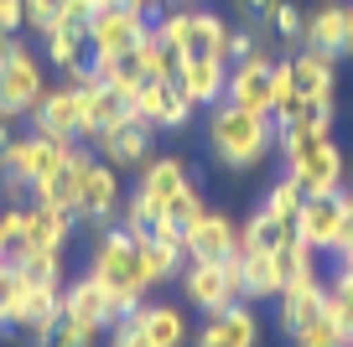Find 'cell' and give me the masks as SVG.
<instances>
[{
    "mask_svg": "<svg viewBox=\"0 0 353 347\" xmlns=\"http://www.w3.org/2000/svg\"><path fill=\"white\" fill-rule=\"evenodd\" d=\"M276 151L286 156V176L307 197L343 192V151L332 140L327 120H291L276 125Z\"/></svg>",
    "mask_w": 353,
    "mask_h": 347,
    "instance_id": "1",
    "label": "cell"
},
{
    "mask_svg": "<svg viewBox=\"0 0 353 347\" xmlns=\"http://www.w3.org/2000/svg\"><path fill=\"white\" fill-rule=\"evenodd\" d=\"M88 275L110 291L114 316H130L135 306L156 291L151 275H145V260H141V233H130V228H120V223L99 228L94 254H88Z\"/></svg>",
    "mask_w": 353,
    "mask_h": 347,
    "instance_id": "2",
    "label": "cell"
},
{
    "mask_svg": "<svg viewBox=\"0 0 353 347\" xmlns=\"http://www.w3.org/2000/svg\"><path fill=\"white\" fill-rule=\"evenodd\" d=\"M208 151L229 171H254L276 151V125L265 120V114H250V109L213 104L208 109Z\"/></svg>",
    "mask_w": 353,
    "mask_h": 347,
    "instance_id": "3",
    "label": "cell"
},
{
    "mask_svg": "<svg viewBox=\"0 0 353 347\" xmlns=\"http://www.w3.org/2000/svg\"><path fill=\"white\" fill-rule=\"evenodd\" d=\"M130 192L141 197V207L151 213V223L161 218V223L182 228L203 207V192H198V182H192V171H188L182 156H151V161L141 166V176H135Z\"/></svg>",
    "mask_w": 353,
    "mask_h": 347,
    "instance_id": "4",
    "label": "cell"
},
{
    "mask_svg": "<svg viewBox=\"0 0 353 347\" xmlns=\"http://www.w3.org/2000/svg\"><path fill=\"white\" fill-rule=\"evenodd\" d=\"M229 32L234 26L223 21L219 11H203V6H182V11L156 16V36L182 57H229Z\"/></svg>",
    "mask_w": 353,
    "mask_h": 347,
    "instance_id": "5",
    "label": "cell"
},
{
    "mask_svg": "<svg viewBox=\"0 0 353 347\" xmlns=\"http://www.w3.org/2000/svg\"><path fill=\"white\" fill-rule=\"evenodd\" d=\"M176 280H182L188 306H198L203 316L244 301V260L239 254H229V260H188Z\"/></svg>",
    "mask_w": 353,
    "mask_h": 347,
    "instance_id": "6",
    "label": "cell"
},
{
    "mask_svg": "<svg viewBox=\"0 0 353 347\" xmlns=\"http://www.w3.org/2000/svg\"><path fill=\"white\" fill-rule=\"evenodd\" d=\"M145 32H151V16H141L135 6L110 0V6H94V11H88L83 42H88V57H130Z\"/></svg>",
    "mask_w": 353,
    "mask_h": 347,
    "instance_id": "7",
    "label": "cell"
},
{
    "mask_svg": "<svg viewBox=\"0 0 353 347\" xmlns=\"http://www.w3.org/2000/svg\"><path fill=\"white\" fill-rule=\"evenodd\" d=\"M42 94V57L26 42H11V52L0 57V120H26Z\"/></svg>",
    "mask_w": 353,
    "mask_h": 347,
    "instance_id": "8",
    "label": "cell"
},
{
    "mask_svg": "<svg viewBox=\"0 0 353 347\" xmlns=\"http://www.w3.org/2000/svg\"><path fill=\"white\" fill-rule=\"evenodd\" d=\"M291 63V78H296V94H301V120H327L332 125V104H338V57L327 52H312L301 47Z\"/></svg>",
    "mask_w": 353,
    "mask_h": 347,
    "instance_id": "9",
    "label": "cell"
},
{
    "mask_svg": "<svg viewBox=\"0 0 353 347\" xmlns=\"http://www.w3.org/2000/svg\"><path fill=\"white\" fill-rule=\"evenodd\" d=\"M78 140H52V135H11V145L0 151V166L16 176V182H26V187H37V182H47V176L57 171V166L68 161V151H73Z\"/></svg>",
    "mask_w": 353,
    "mask_h": 347,
    "instance_id": "10",
    "label": "cell"
},
{
    "mask_svg": "<svg viewBox=\"0 0 353 347\" xmlns=\"http://www.w3.org/2000/svg\"><path fill=\"white\" fill-rule=\"evenodd\" d=\"M291 233H296L307 249H317V254H338L343 233H348V207H343V192L307 197V202L296 207V223H291Z\"/></svg>",
    "mask_w": 353,
    "mask_h": 347,
    "instance_id": "11",
    "label": "cell"
},
{
    "mask_svg": "<svg viewBox=\"0 0 353 347\" xmlns=\"http://www.w3.org/2000/svg\"><path fill=\"white\" fill-rule=\"evenodd\" d=\"M88 145H94V156H99V161H110L114 171H130V166L141 171V166L156 156V130H151L145 120H135V109H130V114H125L120 125L99 130Z\"/></svg>",
    "mask_w": 353,
    "mask_h": 347,
    "instance_id": "12",
    "label": "cell"
},
{
    "mask_svg": "<svg viewBox=\"0 0 353 347\" xmlns=\"http://www.w3.org/2000/svg\"><path fill=\"white\" fill-rule=\"evenodd\" d=\"M182 249H188V260H229V254H239V223L203 202L182 223Z\"/></svg>",
    "mask_w": 353,
    "mask_h": 347,
    "instance_id": "13",
    "label": "cell"
},
{
    "mask_svg": "<svg viewBox=\"0 0 353 347\" xmlns=\"http://www.w3.org/2000/svg\"><path fill=\"white\" fill-rule=\"evenodd\" d=\"M120 197H125L120 171H114L110 161H99V156H94V166H88L83 187H78V197H73V213H78V223L110 228L114 218H120Z\"/></svg>",
    "mask_w": 353,
    "mask_h": 347,
    "instance_id": "14",
    "label": "cell"
},
{
    "mask_svg": "<svg viewBox=\"0 0 353 347\" xmlns=\"http://www.w3.org/2000/svg\"><path fill=\"white\" fill-rule=\"evenodd\" d=\"M26 120H32L37 135H52V140H83V94H78V83L47 88Z\"/></svg>",
    "mask_w": 353,
    "mask_h": 347,
    "instance_id": "15",
    "label": "cell"
},
{
    "mask_svg": "<svg viewBox=\"0 0 353 347\" xmlns=\"http://www.w3.org/2000/svg\"><path fill=\"white\" fill-rule=\"evenodd\" d=\"M223 104L250 109V114H265L270 120V52L254 47L250 57L229 63V88H223Z\"/></svg>",
    "mask_w": 353,
    "mask_h": 347,
    "instance_id": "16",
    "label": "cell"
},
{
    "mask_svg": "<svg viewBox=\"0 0 353 347\" xmlns=\"http://www.w3.org/2000/svg\"><path fill=\"white\" fill-rule=\"evenodd\" d=\"M57 322H63V285H32L26 280L21 301H16V311H11V326L21 337H32L37 347H47L52 332H57Z\"/></svg>",
    "mask_w": 353,
    "mask_h": 347,
    "instance_id": "17",
    "label": "cell"
},
{
    "mask_svg": "<svg viewBox=\"0 0 353 347\" xmlns=\"http://www.w3.org/2000/svg\"><path fill=\"white\" fill-rule=\"evenodd\" d=\"M130 109H135V120H145L151 130H188L192 114H198V104L182 94L176 78H166V83H145Z\"/></svg>",
    "mask_w": 353,
    "mask_h": 347,
    "instance_id": "18",
    "label": "cell"
},
{
    "mask_svg": "<svg viewBox=\"0 0 353 347\" xmlns=\"http://www.w3.org/2000/svg\"><path fill=\"white\" fill-rule=\"evenodd\" d=\"M63 322H78V326H88V332H104V326L120 322V316H114L110 291H104L88 270L78 275L73 285H63Z\"/></svg>",
    "mask_w": 353,
    "mask_h": 347,
    "instance_id": "19",
    "label": "cell"
},
{
    "mask_svg": "<svg viewBox=\"0 0 353 347\" xmlns=\"http://www.w3.org/2000/svg\"><path fill=\"white\" fill-rule=\"evenodd\" d=\"M192 347H260V322H254V311L244 301H234L223 311L203 316Z\"/></svg>",
    "mask_w": 353,
    "mask_h": 347,
    "instance_id": "20",
    "label": "cell"
},
{
    "mask_svg": "<svg viewBox=\"0 0 353 347\" xmlns=\"http://www.w3.org/2000/svg\"><path fill=\"white\" fill-rule=\"evenodd\" d=\"M78 228V213H68V207H52V202H26L21 213V249H68V239H73Z\"/></svg>",
    "mask_w": 353,
    "mask_h": 347,
    "instance_id": "21",
    "label": "cell"
},
{
    "mask_svg": "<svg viewBox=\"0 0 353 347\" xmlns=\"http://www.w3.org/2000/svg\"><path fill=\"white\" fill-rule=\"evenodd\" d=\"M73 83H78V94H83V145L94 140L99 130H110V125H120L125 114H130V104H125L104 78L88 73V63H83V73H78Z\"/></svg>",
    "mask_w": 353,
    "mask_h": 347,
    "instance_id": "22",
    "label": "cell"
},
{
    "mask_svg": "<svg viewBox=\"0 0 353 347\" xmlns=\"http://www.w3.org/2000/svg\"><path fill=\"white\" fill-rule=\"evenodd\" d=\"M176 83L198 109L223 104V88H229V57H182L176 63Z\"/></svg>",
    "mask_w": 353,
    "mask_h": 347,
    "instance_id": "23",
    "label": "cell"
},
{
    "mask_svg": "<svg viewBox=\"0 0 353 347\" xmlns=\"http://www.w3.org/2000/svg\"><path fill=\"white\" fill-rule=\"evenodd\" d=\"M327 280V275H322ZM322 280H301V285H286V291L276 295L281 306V326H286V337L307 332V326H317L322 316H327V295H322Z\"/></svg>",
    "mask_w": 353,
    "mask_h": 347,
    "instance_id": "24",
    "label": "cell"
},
{
    "mask_svg": "<svg viewBox=\"0 0 353 347\" xmlns=\"http://www.w3.org/2000/svg\"><path fill=\"white\" fill-rule=\"evenodd\" d=\"M130 316L145 326V337H151L156 347H182L188 342V316H182V306H172V301H141Z\"/></svg>",
    "mask_w": 353,
    "mask_h": 347,
    "instance_id": "25",
    "label": "cell"
},
{
    "mask_svg": "<svg viewBox=\"0 0 353 347\" xmlns=\"http://www.w3.org/2000/svg\"><path fill=\"white\" fill-rule=\"evenodd\" d=\"M244 260V301H276L286 291V270H281V249H265V254H239Z\"/></svg>",
    "mask_w": 353,
    "mask_h": 347,
    "instance_id": "26",
    "label": "cell"
},
{
    "mask_svg": "<svg viewBox=\"0 0 353 347\" xmlns=\"http://www.w3.org/2000/svg\"><path fill=\"white\" fill-rule=\"evenodd\" d=\"M301 47L327 52V57H343V6H338V0H327V6H317V11L307 16V26H301Z\"/></svg>",
    "mask_w": 353,
    "mask_h": 347,
    "instance_id": "27",
    "label": "cell"
},
{
    "mask_svg": "<svg viewBox=\"0 0 353 347\" xmlns=\"http://www.w3.org/2000/svg\"><path fill=\"white\" fill-rule=\"evenodd\" d=\"M322 295H327V322L343 342H353V264H338L332 280H322Z\"/></svg>",
    "mask_w": 353,
    "mask_h": 347,
    "instance_id": "28",
    "label": "cell"
},
{
    "mask_svg": "<svg viewBox=\"0 0 353 347\" xmlns=\"http://www.w3.org/2000/svg\"><path fill=\"white\" fill-rule=\"evenodd\" d=\"M286 239H291V223L270 218L265 207H254V213L239 223V254H265V249H281Z\"/></svg>",
    "mask_w": 353,
    "mask_h": 347,
    "instance_id": "29",
    "label": "cell"
},
{
    "mask_svg": "<svg viewBox=\"0 0 353 347\" xmlns=\"http://www.w3.org/2000/svg\"><path fill=\"white\" fill-rule=\"evenodd\" d=\"M135 67L145 73V83H166V78H176V52L156 36V21H151V32L141 36V47H135Z\"/></svg>",
    "mask_w": 353,
    "mask_h": 347,
    "instance_id": "30",
    "label": "cell"
},
{
    "mask_svg": "<svg viewBox=\"0 0 353 347\" xmlns=\"http://www.w3.org/2000/svg\"><path fill=\"white\" fill-rule=\"evenodd\" d=\"M291 120H301L296 78H291V63H270V125H291Z\"/></svg>",
    "mask_w": 353,
    "mask_h": 347,
    "instance_id": "31",
    "label": "cell"
},
{
    "mask_svg": "<svg viewBox=\"0 0 353 347\" xmlns=\"http://www.w3.org/2000/svg\"><path fill=\"white\" fill-rule=\"evenodd\" d=\"M11 264L32 285H63V254H57V249H21Z\"/></svg>",
    "mask_w": 353,
    "mask_h": 347,
    "instance_id": "32",
    "label": "cell"
},
{
    "mask_svg": "<svg viewBox=\"0 0 353 347\" xmlns=\"http://www.w3.org/2000/svg\"><path fill=\"white\" fill-rule=\"evenodd\" d=\"M301 202H307V192H301V187L281 171V182H270V192H265L260 207H265L270 218H281V223H296V207H301Z\"/></svg>",
    "mask_w": 353,
    "mask_h": 347,
    "instance_id": "33",
    "label": "cell"
},
{
    "mask_svg": "<svg viewBox=\"0 0 353 347\" xmlns=\"http://www.w3.org/2000/svg\"><path fill=\"white\" fill-rule=\"evenodd\" d=\"M21 291H26V275L11 260H0V326H11V311L21 301Z\"/></svg>",
    "mask_w": 353,
    "mask_h": 347,
    "instance_id": "34",
    "label": "cell"
},
{
    "mask_svg": "<svg viewBox=\"0 0 353 347\" xmlns=\"http://www.w3.org/2000/svg\"><path fill=\"white\" fill-rule=\"evenodd\" d=\"M301 26H307V16H301L291 0H276V11H270V32H276L281 42H301Z\"/></svg>",
    "mask_w": 353,
    "mask_h": 347,
    "instance_id": "35",
    "label": "cell"
},
{
    "mask_svg": "<svg viewBox=\"0 0 353 347\" xmlns=\"http://www.w3.org/2000/svg\"><path fill=\"white\" fill-rule=\"evenodd\" d=\"M21 213L26 207H0V260L21 254Z\"/></svg>",
    "mask_w": 353,
    "mask_h": 347,
    "instance_id": "36",
    "label": "cell"
},
{
    "mask_svg": "<svg viewBox=\"0 0 353 347\" xmlns=\"http://www.w3.org/2000/svg\"><path fill=\"white\" fill-rule=\"evenodd\" d=\"M110 347H156V342L145 337V326L135 322V316H120V322L110 326Z\"/></svg>",
    "mask_w": 353,
    "mask_h": 347,
    "instance_id": "37",
    "label": "cell"
},
{
    "mask_svg": "<svg viewBox=\"0 0 353 347\" xmlns=\"http://www.w3.org/2000/svg\"><path fill=\"white\" fill-rule=\"evenodd\" d=\"M63 6H68V0H26V26H32V32L42 36L47 26H52L57 16H63Z\"/></svg>",
    "mask_w": 353,
    "mask_h": 347,
    "instance_id": "38",
    "label": "cell"
},
{
    "mask_svg": "<svg viewBox=\"0 0 353 347\" xmlns=\"http://www.w3.org/2000/svg\"><path fill=\"white\" fill-rule=\"evenodd\" d=\"M291 347H348V342H343V337L332 332V322L322 316L317 326H307V332H296V337H291Z\"/></svg>",
    "mask_w": 353,
    "mask_h": 347,
    "instance_id": "39",
    "label": "cell"
},
{
    "mask_svg": "<svg viewBox=\"0 0 353 347\" xmlns=\"http://www.w3.org/2000/svg\"><path fill=\"white\" fill-rule=\"evenodd\" d=\"M94 337L99 332H88V326H78V322H57V332H52L47 347H94Z\"/></svg>",
    "mask_w": 353,
    "mask_h": 347,
    "instance_id": "40",
    "label": "cell"
},
{
    "mask_svg": "<svg viewBox=\"0 0 353 347\" xmlns=\"http://www.w3.org/2000/svg\"><path fill=\"white\" fill-rule=\"evenodd\" d=\"M0 32L6 36L26 32V0H0Z\"/></svg>",
    "mask_w": 353,
    "mask_h": 347,
    "instance_id": "41",
    "label": "cell"
},
{
    "mask_svg": "<svg viewBox=\"0 0 353 347\" xmlns=\"http://www.w3.org/2000/svg\"><path fill=\"white\" fill-rule=\"evenodd\" d=\"M239 11H244V21H250V26H260V21H270L276 0H239Z\"/></svg>",
    "mask_w": 353,
    "mask_h": 347,
    "instance_id": "42",
    "label": "cell"
},
{
    "mask_svg": "<svg viewBox=\"0 0 353 347\" xmlns=\"http://www.w3.org/2000/svg\"><path fill=\"white\" fill-rule=\"evenodd\" d=\"M343 57H353V6H343Z\"/></svg>",
    "mask_w": 353,
    "mask_h": 347,
    "instance_id": "43",
    "label": "cell"
},
{
    "mask_svg": "<svg viewBox=\"0 0 353 347\" xmlns=\"http://www.w3.org/2000/svg\"><path fill=\"white\" fill-rule=\"evenodd\" d=\"M11 145V120H0V151Z\"/></svg>",
    "mask_w": 353,
    "mask_h": 347,
    "instance_id": "44",
    "label": "cell"
},
{
    "mask_svg": "<svg viewBox=\"0 0 353 347\" xmlns=\"http://www.w3.org/2000/svg\"><path fill=\"white\" fill-rule=\"evenodd\" d=\"M11 42H16V36H6V32H0V57H6V52H11Z\"/></svg>",
    "mask_w": 353,
    "mask_h": 347,
    "instance_id": "45",
    "label": "cell"
},
{
    "mask_svg": "<svg viewBox=\"0 0 353 347\" xmlns=\"http://www.w3.org/2000/svg\"><path fill=\"white\" fill-rule=\"evenodd\" d=\"M83 6H88V11H94V6H104V0H83Z\"/></svg>",
    "mask_w": 353,
    "mask_h": 347,
    "instance_id": "46",
    "label": "cell"
},
{
    "mask_svg": "<svg viewBox=\"0 0 353 347\" xmlns=\"http://www.w3.org/2000/svg\"><path fill=\"white\" fill-rule=\"evenodd\" d=\"M348 347H353V342H348Z\"/></svg>",
    "mask_w": 353,
    "mask_h": 347,
    "instance_id": "47",
    "label": "cell"
}]
</instances>
